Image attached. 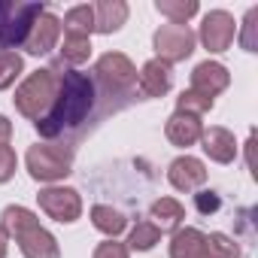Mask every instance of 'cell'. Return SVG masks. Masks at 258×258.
<instances>
[{
  "instance_id": "cell-12",
  "label": "cell",
  "mask_w": 258,
  "mask_h": 258,
  "mask_svg": "<svg viewBox=\"0 0 258 258\" xmlns=\"http://www.w3.org/2000/svg\"><path fill=\"white\" fill-rule=\"evenodd\" d=\"M228 85H231V73L219 61H204V64H198L191 70V91H198V94H204L210 100L216 94H222Z\"/></svg>"
},
{
  "instance_id": "cell-3",
  "label": "cell",
  "mask_w": 258,
  "mask_h": 258,
  "mask_svg": "<svg viewBox=\"0 0 258 258\" xmlns=\"http://www.w3.org/2000/svg\"><path fill=\"white\" fill-rule=\"evenodd\" d=\"M55 94H58V73L55 67H43V70H34L19 88H16V109L31 118V121H40L52 103H55Z\"/></svg>"
},
{
  "instance_id": "cell-14",
  "label": "cell",
  "mask_w": 258,
  "mask_h": 258,
  "mask_svg": "<svg viewBox=\"0 0 258 258\" xmlns=\"http://www.w3.org/2000/svg\"><path fill=\"white\" fill-rule=\"evenodd\" d=\"M201 149L216 164H231L237 158V140H234V134L228 131V127H219V124L207 127V131L201 134Z\"/></svg>"
},
{
  "instance_id": "cell-7",
  "label": "cell",
  "mask_w": 258,
  "mask_h": 258,
  "mask_svg": "<svg viewBox=\"0 0 258 258\" xmlns=\"http://www.w3.org/2000/svg\"><path fill=\"white\" fill-rule=\"evenodd\" d=\"M152 46H155V58H161V61H167L173 67V64L191 58V52L198 46V37H195V31L188 25H170L167 22V25H161L155 31Z\"/></svg>"
},
{
  "instance_id": "cell-25",
  "label": "cell",
  "mask_w": 258,
  "mask_h": 258,
  "mask_svg": "<svg viewBox=\"0 0 258 258\" xmlns=\"http://www.w3.org/2000/svg\"><path fill=\"white\" fill-rule=\"evenodd\" d=\"M25 70V58L19 52H0V91H7Z\"/></svg>"
},
{
  "instance_id": "cell-4",
  "label": "cell",
  "mask_w": 258,
  "mask_h": 258,
  "mask_svg": "<svg viewBox=\"0 0 258 258\" xmlns=\"http://www.w3.org/2000/svg\"><path fill=\"white\" fill-rule=\"evenodd\" d=\"M46 13L43 4H10V0H0V52H13L22 49L31 25Z\"/></svg>"
},
{
  "instance_id": "cell-11",
  "label": "cell",
  "mask_w": 258,
  "mask_h": 258,
  "mask_svg": "<svg viewBox=\"0 0 258 258\" xmlns=\"http://www.w3.org/2000/svg\"><path fill=\"white\" fill-rule=\"evenodd\" d=\"M58 40H61V19L46 10V13L31 25V34H28V40H25L22 49H25L28 55H49V52L58 46Z\"/></svg>"
},
{
  "instance_id": "cell-6",
  "label": "cell",
  "mask_w": 258,
  "mask_h": 258,
  "mask_svg": "<svg viewBox=\"0 0 258 258\" xmlns=\"http://www.w3.org/2000/svg\"><path fill=\"white\" fill-rule=\"evenodd\" d=\"M94 79L103 85L106 94H131L137 85V67L121 52H106L94 64Z\"/></svg>"
},
{
  "instance_id": "cell-10",
  "label": "cell",
  "mask_w": 258,
  "mask_h": 258,
  "mask_svg": "<svg viewBox=\"0 0 258 258\" xmlns=\"http://www.w3.org/2000/svg\"><path fill=\"white\" fill-rule=\"evenodd\" d=\"M167 182L176 188V191H198L204 182H207V164L195 155H179L170 161L167 167Z\"/></svg>"
},
{
  "instance_id": "cell-8",
  "label": "cell",
  "mask_w": 258,
  "mask_h": 258,
  "mask_svg": "<svg viewBox=\"0 0 258 258\" xmlns=\"http://www.w3.org/2000/svg\"><path fill=\"white\" fill-rule=\"evenodd\" d=\"M195 37H198V40L204 43V49L213 52V55L228 52L231 43H234V37H237V22H234V16L225 13V10H210V13L204 16V22H201V31H198Z\"/></svg>"
},
{
  "instance_id": "cell-27",
  "label": "cell",
  "mask_w": 258,
  "mask_h": 258,
  "mask_svg": "<svg viewBox=\"0 0 258 258\" xmlns=\"http://www.w3.org/2000/svg\"><path fill=\"white\" fill-rule=\"evenodd\" d=\"M16 167H19V158L13 152V146H0V185L16 176Z\"/></svg>"
},
{
  "instance_id": "cell-30",
  "label": "cell",
  "mask_w": 258,
  "mask_h": 258,
  "mask_svg": "<svg viewBox=\"0 0 258 258\" xmlns=\"http://www.w3.org/2000/svg\"><path fill=\"white\" fill-rule=\"evenodd\" d=\"M216 207H219L216 191H201V195H198V210H201V213H213Z\"/></svg>"
},
{
  "instance_id": "cell-29",
  "label": "cell",
  "mask_w": 258,
  "mask_h": 258,
  "mask_svg": "<svg viewBox=\"0 0 258 258\" xmlns=\"http://www.w3.org/2000/svg\"><path fill=\"white\" fill-rule=\"evenodd\" d=\"M255 19H258V10H249L246 19H243V37H240V43H243L246 52H258V46L252 43V25H255Z\"/></svg>"
},
{
  "instance_id": "cell-32",
  "label": "cell",
  "mask_w": 258,
  "mask_h": 258,
  "mask_svg": "<svg viewBox=\"0 0 258 258\" xmlns=\"http://www.w3.org/2000/svg\"><path fill=\"white\" fill-rule=\"evenodd\" d=\"M7 252H10V234L0 225V258H7Z\"/></svg>"
},
{
  "instance_id": "cell-13",
  "label": "cell",
  "mask_w": 258,
  "mask_h": 258,
  "mask_svg": "<svg viewBox=\"0 0 258 258\" xmlns=\"http://www.w3.org/2000/svg\"><path fill=\"white\" fill-rule=\"evenodd\" d=\"M137 85H140V94L143 97H164L173 85V67L161 58H152L140 67V76H137Z\"/></svg>"
},
{
  "instance_id": "cell-18",
  "label": "cell",
  "mask_w": 258,
  "mask_h": 258,
  "mask_svg": "<svg viewBox=\"0 0 258 258\" xmlns=\"http://www.w3.org/2000/svg\"><path fill=\"white\" fill-rule=\"evenodd\" d=\"M149 219H152V225L164 234V231H176L179 225H182V219H185V207L176 201V198H158L155 204H152V210H149Z\"/></svg>"
},
{
  "instance_id": "cell-20",
  "label": "cell",
  "mask_w": 258,
  "mask_h": 258,
  "mask_svg": "<svg viewBox=\"0 0 258 258\" xmlns=\"http://www.w3.org/2000/svg\"><path fill=\"white\" fill-rule=\"evenodd\" d=\"M61 31H64V34L91 37V34H94V10H91V4H79V7L67 10V13H64V22H61Z\"/></svg>"
},
{
  "instance_id": "cell-21",
  "label": "cell",
  "mask_w": 258,
  "mask_h": 258,
  "mask_svg": "<svg viewBox=\"0 0 258 258\" xmlns=\"http://www.w3.org/2000/svg\"><path fill=\"white\" fill-rule=\"evenodd\" d=\"M91 58V37H82V34H64V43H61V64H70V67H79Z\"/></svg>"
},
{
  "instance_id": "cell-31",
  "label": "cell",
  "mask_w": 258,
  "mask_h": 258,
  "mask_svg": "<svg viewBox=\"0 0 258 258\" xmlns=\"http://www.w3.org/2000/svg\"><path fill=\"white\" fill-rule=\"evenodd\" d=\"M10 137H13V121L7 115H0V146H7Z\"/></svg>"
},
{
  "instance_id": "cell-2",
  "label": "cell",
  "mask_w": 258,
  "mask_h": 258,
  "mask_svg": "<svg viewBox=\"0 0 258 258\" xmlns=\"http://www.w3.org/2000/svg\"><path fill=\"white\" fill-rule=\"evenodd\" d=\"M0 225L10 234V240L19 243L25 258H61V246L55 240L52 231H46L37 219V213H31L28 207H7L0 213Z\"/></svg>"
},
{
  "instance_id": "cell-15",
  "label": "cell",
  "mask_w": 258,
  "mask_h": 258,
  "mask_svg": "<svg viewBox=\"0 0 258 258\" xmlns=\"http://www.w3.org/2000/svg\"><path fill=\"white\" fill-rule=\"evenodd\" d=\"M164 134L173 146L179 149H188L195 143H201V134H204V121L198 115H188V112H173L164 124Z\"/></svg>"
},
{
  "instance_id": "cell-22",
  "label": "cell",
  "mask_w": 258,
  "mask_h": 258,
  "mask_svg": "<svg viewBox=\"0 0 258 258\" xmlns=\"http://www.w3.org/2000/svg\"><path fill=\"white\" fill-rule=\"evenodd\" d=\"M155 10L170 19V25H185L191 16H198V0H155Z\"/></svg>"
},
{
  "instance_id": "cell-1",
  "label": "cell",
  "mask_w": 258,
  "mask_h": 258,
  "mask_svg": "<svg viewBox=\"0 0 258 258\" xmlns=\"http://www.w3.org/2000/svg\"><path fill=\"white\" fill-rule=\"evenodd\" d=\"M94 100H97V85H94V79L88 73L73 70V67L58 73L55 103H52V109L40 121H34L37 134L43 140H55V137H64L67 131H76L79 124L88 121V115L94 109Z\"/></svg>"
},
{
  "instance_id": "cell-24",
  "label": "cell",
  "mask_w": 258,
  "mask_h": 258,
  "mask_svg": "<svg viewBox=\"0 0 258 258\" xmlns=\"http://www.w3.org/2000/svg\"><path fill=\"white\" fill-rule=\"evenodd\" d=\"M207 258H240V246L228 234L213 231L207 234Z\"/></svg>"
},
{
  "instance_id": "cell-16",
  "label": "cell",
  "mask_w": 258,
  "mask_h": 258,
  "mask_svg": "<svg viewBox=\"0 0 258 258\" xmlns=\"http://www.w3.org/2000/svg\"><path fill=\"white\" fill-rule=\"evenodd\" d=\"M94 10V34H115L127 22V4L124 0H97L91 4Z\"/></svg>"
},
{
  "instance_id": "cell-28",
  "label": "cell",
  "mask_w": 258,
  "mask_h": 258,
  "mask_svg": "<svg viewBox=\"0 0 258 258\" xmlns=\"http://www.w3.org/2000/svg\"><path fill=\"white\" fill-rule=\"evenodd\" d=\"M91 258H131V252H127V246L118 243V240H106V243H100L94 249Z\"/></svg>"
},
{
  "instance_id": "cell-5",
  "label": "cell",
  "mask_w": 258,
  "mask_h": 258,
  "mask_svg": "<svg viewBox=\"0 0 258 258\" xmlns=\"http://www.w3.org/2000/svg\"><path fill=\"white\" fill-rule=\"evenodd\" d=\"M28 173L37 182H61L73 173V152L58 143H37L25 155Z\"/></svg>"
},
{
  "instance_id": "cell-26",
  "label": "cell",
  "mask_w": 258,
  "mask_h": 258,
  "mask_svg": "<svg viewBox=\"0 0 258 258\" xmlns=\"http://www.w3.org/2000/svg\"><path fill=\"white\" fill-rule=\"evenodd\" d=\"M213 109V100L210 97H204V94H198V91H182L179 97H176V112H188V115H207Z\"/></svg>"
},
{
  "instance_id": "cell-19",
  "label": "cell",
  "mask_w": 258,
  "mask_h": 258,
  "mask_svg": "<svg viewBox=\"0 0 258 258\" xmlns=\"http://www.w3.org/2000/svg\"><path fill=\"white\" fill-rule=\"evenodd\" d=\"M91 225H94L100 234H106L109 240H115V237L127 228V219H124L121 210H115V207H109V204H94V207H91Z\"/></svg>"
},
{
  "instance_id": "cell-23",
  "label": "cell",
  "mask_w": 258,
  "mask_h": 258,
  "mask_svg": "<svg viewBox=\"0 0 258 258\" xmlns=\"http://www.w3.org/2000/svg\"><path fill=\"white\" fill-rule=\"evenodd\" d=\"M158 240H161V231H158L152 222H137V225L131 228V237H127L124 246H127V252H131V249H134V252H149Z\"/></svg>"
},
{
  "instance_id": "cell-17",
  "label": "cell",
  "mask_w": 258,
  "mask_h": 258,
  "mask_svg": "<svg viewBox=\"0 0 258 258\" xmlns=\"http://www.w3.org/2000/svg\"><path fill=\"white\" fill-rule=\"evenodd\" d=\"M170 258H207V234L198 228H176L170 237Z\"/></svg>"
},
{
  "instance_id": "cell-9",
  "label": "cell",
  "mask_w": 258,
  "mask_h": 258,
  "mask_svg": "<svg viewBox=\"0 0 258 258\" xmlns=\"http://www.w3.org/2000/svg\"><path fill=\"white\" fill-rule=\"evenodd\" d=\"M37 201H40V210H43L49 219L61 222V225H73V222L82 216V198H79L76 188L49 185V188H43V191L37 195Z\"/></svg>"
}]
</instances>
